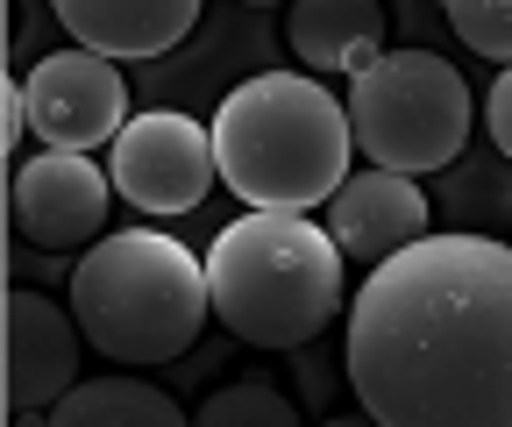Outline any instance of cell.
<instances>
[{
  "label": "cell",
  "mask_w": 512,
  "mask_h": 427,
  "mask_svg": "<svg viewBox=\"0 0 512 427\" xmlns=\"http://www.w3.org/2000/svg\"><path fill=\"white\" fill-rule=\"evenodd\" d=\"M107 200H114V178L93 164V150H43L29 164H15V178H8L15 228L36 250H86V242H100Z\"/></svg>",
  "instance_id": "ba28073f"
},
{
  "label": "cell",
  "mask_w": 512,
  "mask_h": 427,
  "mask_svg": "<svg viewBox=\"0 0 512 427\" xmlns=\"http://www.w3.org/2000/svg\"><path fill=\"white\" fill-rule=\"evenodd\" d=\"M342 242L306 214L249 207L207 250L214 321L249 349H306L342 314Z\"/></svg>",
  "instance_id": "3957f363"
},
{
  "label": "cell",
  "mask_w": 512,
  "mask_h": 427,
  "mask_svg": "<svg viewBox=\"0 0 512 427\" xmlns=\"http://www.w3.org/2000/svg\"><path fill=\"white\" fill-rule=\"evenodd\" d=\"M434 221H427V193H420V178L413 171H356L342 178V193L328 200V235L342 242V257L377 271L384 257H399L406 242H420Z\"/></svg>",
  "instance_id": "30bf717a"
},
{
  "label": "cell",
  "mask_w": 512,
  "mask_h": 427,
  "mask_svg": "<svg viewBox=\"0 0 512 427\" xmlns=\"http://www.w3.org/2000/svg\"><path fill=\"white\" fill-rule=\"evenodd\" d=\"M484 129H491L498 157L512 164V65L498 72V86H491V100H484Z\"/></svg>",
  "instance_id": "2e32d148"
},
{
  "label": "cell",
  "mask_w": 512,
  "mask_h": 427,
  "mask_svg": "<svg viewBox=\"0 0 512 427\" xmlns=\"http://www.w3.org/2000/svg\"><path fill=\"white\" fill-rule=\"evenodd\" d=\"M57 22L72 29V43L100 50V57H164L200 29L207 0H50Z\"/></svg>",
  "instance_id": "8fae6325"
},
{
  "label": "cell",
  "mask_w": 512,
  "mask_h": 427,
  "mask_svg": "<svg viewBox=\"0 0 512 427\" xmlns=\"http://www.w3.org/2000/svg\"><path fill=\"white\" fill-rule=\"evenodd\" d=\"M22 121H29V86L8 79V86H0V143H8V157L22 150Z\"/></svg>",
  "instance_id": "e0dca14e"
},
{
  "label": "cell",
  "mask_w": 512,
  "mask_h": 427,
  "mask_svg": "<svg viewBox=\"0 0 512 427\" xmlns=\"http://www.w3.org/2000/svg\"><path fill=\"white\" fill-rule=\"evenodd\" d=\"M29 129L50 150H100L128 129V79L114 57L72 43L36 57L29 72Z\"/></svg>",
  "instance_id": "52a82bcc"
},
{
  "label": "cell",
  "mask_w": 512,
  "mask_h": 427,
  "mask_svg": "<svg viewBox=\"0 0 512 427\" xmlns=\"http://www.w3.org/2000/svg\"><path fill=\"white\" fill-rule=\"evenodd\" d=\"M285 43L292 57L320 79V72H363L384 50V8L377 0H292L285 15Z\"/></svg>",
  "instance_id": "7c38bea8"
},
{
  "label": "cell",
  "mask_w": 512,
  "mask_h": 427,
  "mask_svg": "<svg viewBox=\"0 0 512 427\" xmlns=\"http://www.w3.org/2000/svg\"><path fill=\"white\" fill-rule=\"evenodd\" d=\"M79 349H93V342L72 314V299L57 307V299L15 285L8 292V413L15 420L50 413L79 385Z\"/></svg>",
  "instance_id": "9c48e42d"
},
{
  "label": "cell",
  "mask_w": 512,
  "mask_h": 427,
  "mask_svg": "<svg viewBox=\"0 0 512 427\" xmlns=\"http://www.w3.org/2000/svg\"><path fill=\"white\" fill-rule=\"evenodd\" d=\"M349 129L384 171H441L470 143V86L434 50H377L349 79Z\"/></svg>",
  "instance_id": "5b68a950"
},
{
  "label": "cell",
  "mask_w": 512,
  "mask_h": 427,
  "mask_svg": "<svg viewBox=\"0 0 512 427\" xmlns=\"http://www.w3.org/2000/svg\"><path fill=\"white\" fill-rule=\"evenodd\" d=\"M107 178L128 207L143 214H185L214 193L221 178V157H214V129H200L192 114L178 107H143L128 114V129L114 136V157H107Z\"/></svg>",
  "instance_id": "8992f818"
},
{
  "label": "cell",
  "mask_w": 512,
  "mask_h": 427,
  "mask_svg": "<svg viewBox=\"0 0 512 427\" xmlns=\"http://www.w3.org/2000/svg\"><path fill=\"white\" fill-rule=\"evenodd\" d=\"M242 8H271V0H242Z\"/></svg>",
  "instance_id": "ac0fdd59"
},
{
  "label": "cell",
  "mask_w": 512,
  "mask_h": 427,
  "mask_svg": "<svg viewBox=\"0 0 512 427\" xmlns=\"http://www.w3.org/2000/svg\"><path fill=\"white\" fill-rule=\"evenodd\" d=\"M43 420H57V427H178L185 413L150 378H86V385L64 392Z\"/></svg>",
  "instance_id": "4fadbf2b"
},
{
  "label": "cell",
  "mask_w": 512,
  "mask_h": 427,
  "mask_svg": "<svg viewBox=\"0 0 512 427\" xmlns=\"http://www.w3.org/2000/svg\"><path fill=\"white\" fill-rule=\"evenodd\" d=\"M441 8H448V29H456L477 57L512 65V0H441Z\"/></svg>",
  "instance_id": "9a60e30c"
},
{
  "label": "cell",
  "mask_w": 512,
  "mask_h": 427,
  "mask_svg": "<svg viewBox=\"0 0 512 427\" xmlns=\"http://www.w3.org/2000/svg\"><path fill=\"white\" fill-rule=\"evenodd\" d=\"M299 406L271 378H228L221 392L200 399V427H292Z\"/></svg>",
  "instance_id": "5bb4252c"
},
{
  "label": "cell",
  "mask_w": 512,
  "mask_h": 427,
  "mask_svg": "<svg viewBox=\"0 0 512 427\" xmlns=\"http://www.w3.org/2000/svg\"><path fill=\"white\" fill-rule=\"evenodd\" d=\"M356 129L349 100H335L313 72H249L214 107V157L221 186L242 207L313 214L342 193Z\"/></svg>",
  "instance_id": "7a4b0ae2"
},
{
  "label": "cell",
  "mask_w": 512,
  "mask_h": 427,
  "mask_svg": "<svg viewBox=\"0 0 512 427\" xmlns=\"http://www.w3.org/2000/svg\"><path fill=\"white\" fill-rule=\"evenodd\" d=\"M349 385L384 427H512V250L420 235L349 299Z\"/></svg>",
  "instance_id": "6da1fadb"
},
{
  "label": "cell",
  "mask_w": 512,
  "mask_h": 427,
  "mask_svg": "<svg viewBox=\"0 0 512 427\" xmlns=\"http://www.w3.org/2000/svg\"><path fill=\"white\" fill-rule=\"evenodd\" d=\"M72 314L107 363H178L214 314V285L200 257L164 228H114L86 242L72 271Z\"/></svg>",
  "instance_id": "277c9868"
}]
</instances>
